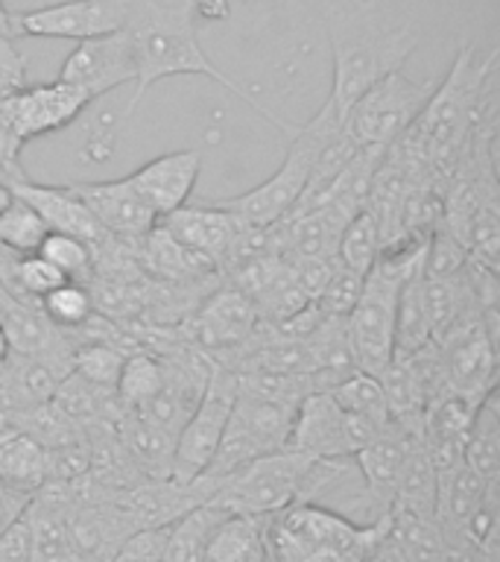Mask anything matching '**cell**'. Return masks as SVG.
<instances>
[{
    "label": "cell",
    "mask_w": 500,
    "mask_h": 562,
    "mask_svg": "<svg viewBox=\"0 0 500 562\" xmlns=\"http://www.w3.org/2000/svg\"><path fill=\"white\" fill-rule=\"evenodd\" d=\"M126 35H129L132 56H135V94L129 105L123 109V121H129L140 100L156 82L167 77H205L226 88L228 94L243 100L249 109L261 114L263 121L272 123L275 130L287 132L289 138L296 135L302 123L284 121L279 114L266 109L254 94H249L243 86L226 77L223 70L208 59V53L200 47V30H196V15H193V0H184L182 7H161L158 0H132L129 18H126Z\"/></svg>",
    "instance_id": "1"
},
{
    "label": "cell",
    "mask_w": 500,
    "mask_h": 562,
    "mask_svg": "<svg viewBox=\"0 0 500 562\" xmlns=\"http://www.w3.org/2000/svg\"><path fill=\"white\" fill-rule=\"evenodd\" d=\"M495 68L498 50L480 56L471 44H463L447 77L433 86V94L419 117L398 138V144L421 158L442 184H447L456 156L463 153L465 140L471 138L474 126L491 112L489 79Z\"/></svg>",
    "instance_id": "2"
},
{
    "label": "cell",
    "mask_w": 500,
    "mask_h": 562,
    "mask_svg": "<svg viewBox=\"0 0 500 562\" xmlns=\"http://www.w3.org/2000/svg\"><path fill=\"white\" fill-rule=\"evenodd\" d=\"M349 472L351 457L314 460V457L281 448L219 477L208 504L226 513H240V516H272L298 501H316L319 492L342 481Z\"/></svg>",
    "instance_id": "3"
},
{
    "label": "cell",
    "mask_w": 500,
    "mask_h": 562,
    "mask_svg": "<svg viewBox=\"0 0 500 562\" xmlns=\"http://www.w3.org/2000/svg\"><path fill=\"white\" fill-rule=\"evenodd\" d=\"M331 53H333V82L328 103L337 109L342 121L360 97L384 77L404 70L407 59L416 50V33L410 26H384L368 21H342L333 18L331 24Z\"/></svg>",
    "instance_id": "4"
},
{
    "label": "cell",
    "mask_w": 500,
    "mask_h": 562,
    "mask_svg": "<svg viewBox=\"0 0 500 562\" xmlns=\"http://www.w3.org/2000/svg\"><path fill=\"white\" fill-rule=\"evenodd\" d=\"M386 521L357 525L340 509L298 501L266 516L270 562H363L368 542L384 530Z\"/></svg>",
    "instance_id": "5"
},
{
    "label": "cell",
    "mask_w": 500,
    "mask_h": 562,
    "mask_svg": "<svg viewBox=\"0 0 500 562\" xmlns=\"http://www.w3.org/2000/svg\"><path fill=\"white\" fill-rule=\"evenodd\" d=\"M342 126H345V121H342L340 114H337V109L325 100L322 109H319L310 121L298 126V132L293 135V144H289L287 149V156H284L281 167L266 179V182H261L258 188H252V191L237 193V196H226V200L211 202H214L217 209L235 214L243 226H275V223H281V220L287 217L289 211H293V205L298 202V196H302V191H305L319 149H322Z\"/></svg>",
    "instance_id": "6"
},
{
    "label": "cell",
    "mask_w": 500,
    "mask_h": 562,
    "mask_svg": "<svg viewBox=\"0 0 500 562\" xmlns=\"http://www.w3.org/2000/svg\"><path fill=\"white\" fill-rule=\"evenodd\" d=\"M293 416H296V407H289V404L272 402V398L254 395L249 390H237L235 407H231L228 425L223 430V439H219L217 454L205 474L219 481L258 457L287 448Z\"/></svg>",
    "instance_id": "7"
},
{
    "label": "cell",
    "mask_w": 500,
    "mask_h": 562,
    "mask_svg": "<svg viewBox=\"0 0 500 562\" xmlns=\"http://www.w3.org/2000/svg\"><path fill=\"white\" fill-rule=\"evenodd\" d=\"M430 94V82H416L404 70H395L351 105L345 114V132L363 149H386L410 130Z\"/></svg>",
    "instance_id": "8"
},
{
    "label": "cell",
    "mask_w": 500,
    "mask_h": 562,
    "mask_svg": "<svg viewBox=\"0 0 500 562\" xmlns=\"http://www.w3.org/2000/svg\"><path fill=\"white\" fill-rule=\"evenodd\" d=\"M237 390H240V375L235 369L211 358V372L205 393H202L196 411L191 419L184 422V428L175 434V454H173V481H196L200 474L211 465L217 454L219 439L228 425L231 407H235Z\"/></svg>",
    "instance_id": "9"
},
{
    "label": "cell",
    "mask_w": 500,
    "mask_h": 562,
    "mask_svg": "<svg viewBox=\"0 0 500 562\" xmlns=\"http://www.w3.org/2000/svg\"><path fill=\"white\" fill-rule=\"evenodd\" d=\"M384 428L345 413L331 393H307L293 416L287 448L314 460H342L357 454Z\"/></svg>",
    "instance_id": "10"
},
{
    "label": "cell",
    "mask_w": 500,
    "mask_h": 562,
    "mask_svg": "<svg viewBox=\"0 0 500 562\" xmlns=\"http://www.w3.org/2000/svg\"><path fill=\"white\" fill-rule=\"evenodd\" d=\"M132 0H61L50 7L15 12L18 38H65L86 42L100 35L121 33L129 18Z\"/></svg>",
    "instance_id": "11"
},
{
    "label": "cell",
    "mask_w": 500,
    "mask_h": 562,
    "mask_svg": "<svg viewBox=\"0 0 500 562\" xmlns=\"http://www.w3.org/2000/svg\"><path fill=\"white\" fill-rule=\"evenodd\" d=\"M436 346L447 393L482 402L491 390H498V337L486 328L482 316Z\"/></svg>",
    "instance_id": "12"
},
{
    "label": "cell",
    "mask_w": 500,
    "mask_h": 562,
    "mask_svg": "<svg viewBox=\"0 0 500 562\" xmlns=\"http://www.w3.org/2000/svg\"><path fill=\"white\" fill-rule=\"evenodd\" d=\"M56 79L79 88L82 94L91 97V103L96 97L112 94L114 88L135 82V56L126 30L77 42V50L65 59Z\"/></svg>",
    "instance_id": "13"
},
{
    "label": "cell",
    "mask_w": 500,
    "mask_h": 562,
    "mask_svg": "<svg viewBox=\"0 0 500 562\" xmlns=\"http://www.w3.org/2000/svg\"><path fill=\"white\" fill-rule=\"evenodd\" d=\"M138 525L114 495H86L68 513V536L77 562H112Z\"/></svg>",
    "instance_id": "14"
},
{
    "label": "cell",
    "mask_w": 500,
    "mask_h": 562,
    "mask_svg": "<svg viewBox=\"0 0 500 562\" xmlns=\"http://www.w3.org/2000/svg\"><path fill=\"white\" fill-rule=\"evenodd\" d=\"M0 103L21 144H30V140L70 126L91 105V97L56 79V82L24 88L21 94L0 100Z\"/></svg>",
    "instance_id": "15"
},
{
    "label": "cell",
    "mask_w": 500,
    "mask_h": 562,
    "mask_svg": "<svg viewBox=\"0 0 500 562\" xmlns=\"http://www.w3.org/2000/svg\"><path fill=\"white\" fill-rule=\"evenodd\" d=\"M214 490H217V481L208 474H200L196 481L188 483L173 481V477H147L114 498L129 509L138 527H167L179 521L184 513L208 504Z\"/></svg>",
    "instance_id": "16"
},
{
    "label": "cell",
    "mask_w": 500,
    "mask_h": 562,
    "mask_svg": "<svg viewBox=\"0 0 500 562\" xmlns=\"http://www.w3.org/2000/svg\"><path fill=\"white\" fill-rule=\"evenodd\" d=\"M70 191L86 202L96 223L117 240H140L158 226L156 211L140 200L126 176L105 182H73Z\"/></svg>",
    "instance_id": "17"
},
{
    "label": "cell",
    "mask_w": 500,
    "mask_h": 562,
    "mask_svg": "<svg viewBox=\"0 0 500 562\" xmlns=\"http://www.w3.org/2000/svg\"><path fill=\"white\" fill-rule=\"evenodd\" d=\"M202 153L200 149H179V153H164L140 165L135 173H129V184L138 191V196L156 211V217H167L182 205H188L193 188L200 182Z\"/></svg>",
    "instance_id": "18"
},
{
    "label": "cell",
    "mask_w": 500,
    "mask_h": 562,
    "mask_svg": "<svg viewBox=\"0 0 500 562\" xmlns=\"http://www.w3.org/2000/svg\"><path fill=\"white\" fill-rule=\"evenodd\" d=\"M158 226L164 228L173 240H179L184 249H191V252L202 255L205 261L214 263L217 272L223 270L231 246L243 232V223L235 214L217 209L214 202H208V205H182L173 214L158 220Z\"/></svg>",
    "instance_id": "19"
},
{
    "label": "cell",
    "mask_w": 500,
    "mask_h": 562,
    "mask_svg": "<svg viewBox=\"0 0 500 562\" xmlns=\"http://www.w3.org/2000/svg\"><path fill=\"white\" fill-rule=\"evenodd\" d=\"M9 191L30 202L50 232H61V235H73L79 240H86L94 249V255L103 252L109 240H112V235L86 209V202L70 191V184H38L30 182V179H21V182L9 184Z\"/></svg>",
    "instance_id": "20"
},
{
    "label": "cell",
    "mask_w": 500,
    "mask_h": 562,
    "mask_svg": "<svg viewBox=\"0 0 500 562\" xmlns=\"http://www.w3.org/2000/svg\"><path fill=\"white\" fill-rule=\"evenodd\" d=\"M258 319V307L246 293L237 288H226L214 293L205 305L193 314V337L202 349L208 351H235L249 342L254 334Z\"/></svg>",
    "instance_id": "21"
},
{
    "label": "cell",
    "mask_w": 500,
    "mask_h": 562,
    "mask_svg": "<svg viewBox=\"0 0 500 562\" xmlns=\"http://www.w3.org/2000/svg\"><path fill=\"white\" fill-rule=\"evenodd\" d=\"M70 372V358H50V355H24L7 351V367L0 378V393L24 413L35 404L50 402L59 381Z\"/></svg>",
    "instance_id": "22"
},
{
    "label": "cell",
    "mask_w": 500,
    "mask_h": 562,
    "mask_svg": "<svg viewBox=\"0 0 500 562\" xmlns=\"http://www.w3.org/2000/svg\"><path fill=\"white\" fill-rule=\"evenodd\" d=\"M121 446L126 448L132 465L138 469L140 477H170L173 474L175 437L147 422L138 413H126L117 425Z\"/></svg>",
    "instance_id": "23"
},
{
    "label": "cell",
    "mask_w": 500,
    "mask_h": 562,
    "mask_svg": "<svg viewBox=\"0 0 500 562\" xmlns=\"http://www.w3.org/2000/svg\"><path fill=\"white\" fill-rule=\"evenodd\" d=\"M498 481H486L471 465L456 463L454 469L439 474V495H436V521L442 530H459L465 533V525L480 509L489 490Z\"/></svg>",
    "instance_id": "24"
},
{
    "label": "cell",
    "mask_w": 500,
    "mask_h": 562,
    "mask_svg": "<svg viewBox=\"0 0 500 562\" xmlns=\"http://www.w3.org/2000/svg\"><path fill=\"white\" fill-rule=\"evenodd\" d=\"M205 562H270L266 516L228 513L211 533Z\"/></svg>",
    "instance_id": "25"
},
{
    "label": "cell",
    "mask_w": 500,
    "mask_h": 562,
    "mask_svg": "<svg viewBox=\"0 0 500 562\" xmlns=\"http://www.w3.org/2000/svg\"><path fill=\"white\" fill-rule=\"evenodd\" d=\"M135 246H138V261L147 263V270L161 281L182 284V281H202L211 272H217L214 263L205 261L202 255L191 252V249H184L161 226L140 237Z\"/></svg>",
    "instance_id": "26"
},
{
    "label": "cell",
    "mask_w": 500,
    "mask_h": 562,
    "mask_svg": "<svg viewBox=\"0 0 500 562\" xmlns=\"http://www.w3.org/2000/svg\"><path fill=\"white\" fill-rule=\"evenodd\" d=\"M436 465L430 460L424 439L416 437L410 442V451H407V460L401 465V474H398L393 509H401V513H410V516L436 518Z\"/></svg>",
    "instance_id": "27"
},
{
    "label": "cell",
    "mask_w": 500,
    "mask_h": 562,
    "mask_svg": "<svg viewBox=\"0 0 500 562\" xmlns=\"http://www.w3.org/2000/svg\"><path fill=\"white\" fill-rule=\"evenodd\" d=\"M433 342L430 331L428 299H424V263L404 279L395 307V355L393 358H410L416 351L428 349Z\"/></svg>",
    "instance_id": "28"
},
{
    "label": "cell",
    "mask_w": 500,
    "mask_h": 562,
    "mask_svg": "<svg viewBox=\"0 0 500 562\" xmlns=\"http://www.w3.org/2000/svg\"><path fill=\"white\" fill-rule=\"evenodd\" d=\"M463 463L471 465L474 472L482 474L486 481H498L500 474V411L498 390H491L474 413L471 430L465 439Z\"/></svg>",
    "instance_id": "29"
},
{
    "label": "cell",
    "mask_w": 500,
    "mask_h": 562,
    "mask_svg": "<svg viewBox=\"0 0 500 562\" xmlns=\"http://www.w3.org/2000/svg\"><path fill=\"white\" fill-rule=\"evenodd\" d=\"M0 481L30 495L44 486V446L26 430L0 434Z\"/></svg>",
    "instance_id": "30"
},
{
    "label": "cell",
    "mask_w": 500,
    "mask_h": 562,
    "mask_svg": "<svg viewBox=\"0 0 500 562\" xmlns=\"http://www.w3.org/2000/svg\"><path fill=\"white\" fill-rule=\"evenodd\" d=\"M226 516V509L214 507V504H202V507L184 513L179 521L170 525L161 562H205L211 533Z\"/></svg>",
    "instance_id": "31"
},
{
    "label": "cell",
    "mask_w": 500,
    "mask_h": 562,
    "mask_svg": "<svg viewBox=\"0 0 500 562\" xmlns=\"http://www.w3.org/2000/svg\"><path fill=\"white\" fill-rule=\"evenodd\" d=\"M167 375L164 358L158 355H149L144 349H135L126 355L121 369V378H117V386H114V395L117 402L126 407L129 413L140 411L144 404L152 398V395L161 390Z\"/></svg>",
    "instance_id": "32"
},
{
    "label": "cell",
    "mask_w": 500,
    "mask_h": 562,
    "mask_svg": "<svg viewBox=\"0 0 500 562\" xmlns=\"http://www.w3.org/2000/svg\"><path fill=\"white\" fill-rule=\"evenodd\" d=\"M380 249H384V237H380L377 220L375 214L363 205V209L345 223V228H342L333 258H337V263L345 267V270L357 272V276H366V272L375 267Z\"/></svg>",
    "instance_id": "33"
},
{
    "label": "cell",
    "mask_w": 500,
    "mask_h": 562,
    "mask_svg": "<svg viewBox=\"0 0 500 562\" xmlns=\"http://www.w3.org/2000/svg\"><path fill=\"white\" fill-rule=\"evenodd\" d=\"M331 398L340 404L342 411L360 419L372 422L377 428L389 425V404H386V393L380 386V378L366 375V372H351L349 378H342L340 384L328 390Z\"/></svg>",
    "instance_id": "34"
},
{
    "label": "cell",
    "mask_w": 500,
    "mask_h": 562,
    "mask_svg": "<svg viewBox=\"0 0 500 562\" xmlns=\"http://www.w3.org/2000/svg\"><path fill=\"white\" fill-rule=\"evenodd\" d=\"M47 223L38 217V211L12 193V202L0 211V246L9 252L33 255L47 237Z\"/></svg>",
    "instance_id": "35"
},
{
    "label": "cell",
    "mask_w": 500,
    "mask_h": 562,
    "mask_svg": "<svg viewBox=\"0 0 500 562\" xmlns=\"http://www.w3.org/2000/svg\"><path fill=\"white\" fill-rule=\"evenodd\" d=\"M129 351H123L121 346H114L109 340L91 337L88 342H73V355H70V369L82 375L91 384L103 386V390H114L117 378H121L123 360Z\"/></svg>",
    "instance_id": "36"
},
{
    "label": "cell",
    "mask_w": 500,
    "mask_h": 562,
    "mask_svg": "<svg viewBox=\"0 0 500 562\" xmlns=\"http://www.w3.org/2000/svg\"><path fill=\"white\" fill-rule=\"evenodd\" d=\"M42 314L50 319L59 331H82L88 328V323L94 319V302H91V293H88L86 284L79 281H65L56 290H50L47 296L38 302Z\"/></svg>",
    "instance_id": "37"
},
{
    "label": "cell",
    "mask_w": 500,
    "mask_h": 562,
    "mask_svg": "<svg viewBox=\"0 0 500 562\" xmlns=\"http://www.w3.org/2000/svg\"><path fill=\"white\" fill-rule=\"evenodd\" d=\"M38 255L56 267L68 281L88 284L94 279V249L73 235H61V232H47V237L38 246Z\"/></svg>",
    "instance_id": "38"
},
{
    "label": "cell",
    "mask_w": 500,
    "mask_h": 562,
    "mask_svg": "<svg viewBox=\"0 0 500 562\" xmlns=\"http://www.w3.org/2000/svg\"><path fill=\"white\" fill-rule=\"evenodd\" d=\"M363 279H366V276H357V272L345 270V267H340L337 258H333L331 276L325 281L322 293L314 299V305L319 307L325 316H331V319H345V316L351 314L354 302H357Z\"/></svg>",
    "instance_id": "39"
},
{
    "label": "cell",
    "mask_w": 500,
    "mask_h": 562,
    "mask_svg": "<svg viewBox=\"0 0 500 562\" xmlns=\"http://www.w3.org/2000/svg\"><path fill=\"white\" fill-rule=\"evenodd\" d=\"M167 533H170V525L138 527L135 533L126 536V542L117 548L112 562H161Z\"/></svg>",
    "instance_id": "40"
},
{
    "label": "cell",
    "mask_w": 500,
    "mask_h": 562,
    "mask_svg": "<svg viewBox=\"0 0 500 562\" xmlns=\"http://www.w3.org/2000/svg\"><path fill=\"white\" fill-rule=\"evenodd\" d=\"M30 86V68L15 47V38H0V100L21 94Z\"/></svg>",
    "instance_id": "41"
},
{
    "label": "cell",
    "mask_w": 500,
    "mask_h": 562,
    "mask_svg": "<svg viewBox=\"0 0 500 562\" xmlns=\"http://www.w3.org/2000/svg\"><path fill=\"white\" fill-rule=\"evenodd\" d=\"M21 138L12 130V123H9L7 112H3V103H0V182H21L26 179L24 170H21Z\"/></svg>",
    "instance_id": "42"
},
{
    "label": "cell",
    "mask_w": 500,
    "mask_h": 562,
    "mask_svg": "<svg viewBox=\"0 0 500 562\" xmlns=\"http://www.w3.org/2000/svg\"><path fill=\"white\" fill-rule=\"evenodd\" d=\"M0 562H33V536L24 516L0 533Z\"/></svg>",
    "instance_id": "43"
},
{
    "label": "cell",
    "mask_w": 500,
    "mask_h": 562,
    "mask_svg": "<svg viewBox=\"0 0 500 562\" xmlns=\"http://www.w3.org/2000/svg\"><path fill=\"white\" fill-rule=\"evenodd\" d=\"M30 498H33L30 492H21L15 486H9L7 481H0V533L24 516Z\"/></svg>",
    "instance_id": "44"
},
{
    "label": "cell",
    "mask_w": 500,
    "mask_h": 562,
    "mask_svg": "<svg viewBox=\"0 0 500 562\" xmlns=\"http://www.w3.org/2000/svg\"><path fill=\"white\" fill-rule=\"evenodd\" d=\"M439 562H477V544L459 530H442Z\"/></svg>",
    "instance_id": "45"
},
{
    "label": "cell",
    "mask_w": 500,
    "mask_h": 562,
    "mask_svg": "<svg viewBox=\"0 0 500 562\" xmlns=\"http://www.w3.org/2000/svg\"><path fill=\"white\" fill-rule=\"evenodd\" d=\"M363 562H404L401 548L395 544V539L389 536V530H386V527L375 536V539H372V542H368Z\"/></svg>",
    "instance_id": "46"
},
{
    "label": "cell",
    "mask_w": 500,
    "mask_h": 562,
    "mask_svg": "<svg viewBox=\"0 0 500 562\" xmlns=\"http://www.w3.org/2000/svg\"><path fill=\"white\" fill-rule=\"evenodd\" d=\"M193 15L202 21H219V18H228V3L226 0H193Z\"/></svg>",
    "instance_id": "47"
},
{
    "label": "cell",
    "mask_w": 500,
    "mask_h": 562,
    "mask_svg": "<svg viewBox=\"0 0 500 562\" xmlns=\"http://www.w3.org/2000/svg\"><path fill=\"white\" fill-rule=\"evenodd\" d=\"M0 38H18L15 12H9L7 0H0Z\"/></svg>",
    "instance_id": "48"
},
{
    "label": "cell",
    "mask_w": 500,
    "mask_h": 562,
    "mask_svg": "<svg viewBox=\"0 0 500 562\" xmlns=\"http://www.w3.org/2000/svg\"><path fill=\"white\" fill-rule=\"evenodd\" d=\"M9 202H12V191H9L7 182H0V211L7 209Z\"/></svg>",
    "instance_id": "49"
}]
</instances>
